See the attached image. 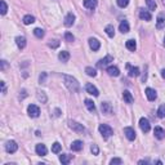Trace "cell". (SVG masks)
I'll return each mask as SVG.
<instances>
[{"instance_id":"1","label":"cell","mask_w":165,"mask_h":165,"mask_svg":"<svg viewBox=\"0 0 165 165\" xmlns=\"http://www.w3.org/2000/svg\"><path fill=\"white\" fill-rule=\"evenodd\" d=\"M63 81L66 88L69 89L71 93H79L80 92V84L74 76H70V75H63Z\"/></svg>"},{"instance_id":"2","label":"cell","mask_w":165,"mask_h":165,"mask_svg":"<svg viewBox=\"0 0 165 165\" xmlns=\"http://www.w3.org/2000/svg\"><path fill=\"white\" fill-rule=\"evenodd\" d=\"M98 130L101 133V136L105 139H108L114 134V129L110 125H107V124H101L99 128H98Z\"/></svg>"},{"instance_id":"3","label":"cell","mask_w":165,"mask_h":165,"mask_svg":"<svg viewBox=\"0 0 165 165\" xmlns=\"http://www.w3.org/2000/svg\"><path fill=\"white\" fill-rule=\"evenodd\" d=\"M69 126H70L74 132H76V133H85V132H87V129L84 128L83 124L77 123V121H74V120H70V121H69Z\"/></svg>"},{"instance_id":"4","label":"cell","mask_w":165,"mask_h":165,"mask_svg":"<svg viewBox=\"0 0 165 165\" xmlns=\"http://www.w3.org/2000/svg\"><path fill=\"white\" fill-rule=\"evenodd\" d=\"M139 128H141V130H142L143 133H148L150 129H151V124H150L148 119L141 118V120H139Z\"/></svg>"},{"instance_id":"5","label":"cell","mask_w":165,"mask_h":165,"mask_svg":"<svg viewBox=\"0 0 165 165\" xmlns=\"http://www.w3.org/2000/svg\"><path fill=\"white\" fill-rule=\"evenodd\" d=\"M27 114L30 118H39L40 115V108L36 106V105H30L27 107Z\"/></svg>"},{"instance_id":"6","label":"cell","mask_w":165,"mask_h":165,"mask_svg":"<svg viewBox=\"0 0 165 165\" xmlns=\"http://www.w3.org/2000/svg\"><path fill=\"white\" fill-rule=\"evenodd\" d=\"M111 62H114V57L112 56H106L105 58L99 59L98 62H97V67H99V69H105L106 66H108Z\"/></svg>"},{"instance_id":"7","label":"cell","mask_w":165,"mask_h":165,"mask_svg":"<svg viewBox=\"0 0 165 165\" xmlns=\"http://www.w3.org/2000/svg\"><path fill=\"white\" fill-rule=\"evenodd\" d=\"M18 150V144L16 141H8L7 143H5V151L8 152V154H13Z\"/></svg>"},{"instance_id":"8","label":"cell","mask_w":165,"mask_h":165,"mask_svg":"<svg viewBox=\"0 0 165 165\" xmlns=\"http://www.w3.org/2000/svg\"><path fill=\"white\" fill-rule=\"evenodd\" d=\"M124 134H125V137L129 139V141H134V139H136V130H134L133 128H130V126L124 128Z\"/></svg>"},{"instance_id":"9","label":"cell","mask_w":165,"mask_h":165,"mask_svg":"<svg viewBox=\"0 0 165 165\" xmlns=\"http://www.w3.org/2000/svg\"><path fill=\"white\" fill-rule=\"evenodd\" d=\"M138 16H139L141 20H143V21H151L152 20V16H151L150 12L148 10H144L142 8L138 10Z\"/></svg>"},{"instance_id":"10","label":"cell","mask_w":165,"mask_h":165,"mask_svg":"<svg viewBox=\"0 0 165 165\" xmlns=\"http://www.w3.org/2000/svg\"><path fill=\"white\" fill-rule=\"evenodd\" d=\"M85 90L88 92L89 94H92V96H94V97H98L99 96V92H98V89H97L93 84H90V83H88L87 85H85Z\"/></svg>"},{"instance_id":"11","label":"cell","mask_w":165,"mask_h":165,"mask_svg":"<svg viewBox=\"0 0 165 165\" xmlns=\"http://www.w3.org/2000/svg\"><path fill=\"white\" fill-rule=\"evenodd\" d=\"M83 147H84V143L81 142V141H79V139L74 141V142L71 143V146H70V148H71L72 151H75V152L81 151V150H83Z\"/></svg>"},{"instance_id":"12","label":"cell","mask_w":165,"mask_h":165,"mask_svg":"<svg viewBox=\"0 0 165 165\" xmlns=\"http://www.w3.org/2000/svg\"><path fill=\"white\" fill-rule=\"evenodd\" d=\"M63 23H65L66 27H71L75 23V14L74 13H69L65 17V22Z\"/></svg>"},{"instance_id":"13","label":"cell","mask_w":165,"mask_h":165,"mask_svg":"<svg viewBox=\"0 0 165 165\" xmlns=\"http://www.w3.org/2000/svg\"><path fill=\"white\" fill-rule=\"evenodd\" d=\"M101 110L105 115H111L112 114V106H111V103H108V102H102Z\"/></svg>"},{"instance_id":"14","label":"cell","mask_w":165,"mask_h":165,"mask_svg":"<svg viewBox=\"0 0 165 165\" xmlns=\"http://www.w3.org/2000/svg\"><path fill=\"white\" fill-rule=\"evenodd\" d=\"M89 47H90V49L92 51H98L99 49V48H101V43L98 41V40H97V39H94V38H89Z\"/></svg>"},{"instance_id":"15","label":"cell","mask_w":165,"mask_h":165,"mask_svg":"<svg viewBox=\"0 0 165 165\" xmlns=\"http://www.w3.org/2000/svg\"><path fill=\"white\" fill-rule=\"evenodd\" d=\"M156 27L159 30H161L165 27V14L164 13H160L156 18Z\"/></svg>"},{"instance_id":"16","label":"cell","mask_w":165,"mask_h":165,"mask_svg":"<svg viewBox=\"0 0 165 165\" xmlns=\"http://www.w3.org/2000/svg\"><path fill=\"white\" fill-rule=\"evenodd\" d=\"M146 96H147V99L148 101H155L157 98V93H156V90L155 89H152V88H147L146 89Z\"/></svg>"},{"instance_id":"17","label":"cell","mask_w":165,"mask_h":165,"mask_svg":"<svg viewBox=\"0 0 165 165\" xmlns=\"http://www.w3.org/2000/svg\"><path fill=\"white\" fill-rule=\"evenodd\" d=\"M107 74L110 75V76H114V77H116V76H119L120 75V70H119V67H116V66H110V67H107Z\"/></svg>"},{"instance_id":"18","label":"cell","mask_w":165,"mask_h":165,"mask_svg":"<svg viewBox=\"0 0 165 165\" xmlns=\"http://www.w3.org/2000/svg\"><path fill=\"white\" fill-rule=\"evenodd\" d=\"M35 151H36V154H38L39 156H45L47 155V147H45V144H43V143L36 144Z\"/></svg>"},{"instance_id":"19","label":"cell","mask_w":165,"mask_h":165,"mask_svg":"<svg viewBox=\"0 0 165 165\" xmlns=\"http://www.w3.org/2000/svg\"><path fill=\"white\" fill-rule=\"evenodd\" d=\"M16 44H17V47L20 48V49H25V47H26V38L25 36H17L16 38Z\"/></svg>"},{"instance_id":"20","label":"cell","mask_w":165,"mask_h":165,"mask_svg":"<svg viewBox=\"0 0 165 165\" xmlns=\"http://www.w3.org/2000/svg\"><path fill=\"white\" fill-rule=\"evenodd\" d=\"M126 69L129 70V74H128V75H129L130 77H137L139 75V69H138V67H132L129 63H128Z\"/></svg>"},{"instance_id":"21","label":"cell","mask_w":165,"mask_h":165,"mask_svg":"<svg viewBox=\"0 0 165 165\" xmlns=\"http://www.w3.org/2000/svg\"><path fill=\"white\" fill-rule=\"evenodd\" d=\"M154 134H155V137L157 139H164L165 138V130L163 129V128L160 126H156L155 129H154Z\"/></svg>"},{"instance_id":"22","label":"cell","mask_w":165,"mask_h":165,"mask_svg":"<svg viewBox=\"0 0 165 165\" xmlns=\"http://www.w3.org/2000/svg\"><path fill=\"white\" fill-rule=\"evenodd\" d=\"M123 98L125 101V103H128V105H132V103L134 102V98H133V96L129 90H124V93H123Z\"/></svg>"},{"instance_id":"23","label":"cell","mask_w":165,"mask_h":165,"mask_svg":"<svg viewBox=\"0 0 165 165\" xmlns=\"http://www.w3.org/2000/svg\"><path fill=\"white\" fill-rule=\"evenodd\" d=\"M84 102H85V107L88 108V111H89V112H93V114H96L97 108H96L94 102H93V101H90V99H85Z\"/></svg>"},{"instance_id":"24","label":"cell","mask_w":165,"mask_h":165,"mask_svg":"<svg viewBox=\"0 0 165 165\" xmlns=\"http://www.w3.org/2000/svg\"><path fill=\"white\" fill-rule=\"evenodd\" d=\"M58 59L61 61V62H67V61L70 59V53L67 52V51L59 52V54H58Z\"/></svg>"},{"instance_id":"25","label":"cell","mask_w":165,"mask_h":165,"mask_svg":"<svg viewBox=\"0 0 165 165\" xmlns=\"http://www.w3.org/2000/svg\"><path fill=\"white\" fill-rule=\"evenodd\" d=\"M119 30L123 34L129 32V23H128V21H121L120 22V26H119Z\"/></svg>"},{"instance_id":"26","label":"cell","mask_w":165,"mask_h":165,"mask_svg":"<svg viewBox=\"0 0 165 165\" xmlns=\"http://www.w3.org/2000/svg\"><path fill=\"white\" fill-rule=\"evenodd\" d=\"M84 7L87 9H94L97 7V0H84Z\"/></svg>"},{"instance_id":"27","label":"cell","mask_w":165,"mask_h":165,"mask_svg":"<svg viewBox=\"0 0 165 165\" xmlns=\"http://www.w3.org/2000/svg\"><path fill=\"white\" fill-rule=\"evenodd\" d=\"M71 159H72V156H71V155H66V154H63V155H59V161L62 163V164H65V165L70 164Z\"/></svg>"},{"instance_id":"28","label":"cell","mask_w":165,"mask_h":165,"mask_svg":"<svg viewBox=\"0 0 165 165\" xmlns=\"http://www.w3.org/2000/svg\"><path fill=\"white\" fill-rule=\"evenodd\" d=\"M22 22L25 23V25H31V23H34V22H35V17H34V16H31V14H27V16L23 17Z\"/></svg>"},{"instance_id":"29","label":"cell","mask_w":165,"mask_h":165,"mask_svg":"<svg viewBox=\"0 0 165 165\" xmlns=\"http://www.w3.org/2000/svg\"><path fill=\"white\" fill-rule=\"evenodd\" d=\"M126 48L129 49L130 52H134L137 49V44H136V41H134L133 39H130V40H128L126 41Z\"/></svg>"},{"instance_id":"30","label":"cell","mask_w":165,"mask_h":165,"mask_svg":"<svg viewBox=\"0 0 165 165\" xmlns=\"http://www.w3.org/2000/svg\"><path fill=\"white\" fill-rule=\"evenodd\" d=\"M105 31H106V34L110 36V38H114L115 36V28H114L112 25H107L106 28H105Z\"/></svg>"},{"instance_id":"31","label":"cell","mask_w":165,"mask_h":165,"mask_svg":"<svg viewBox=\"0 0 165 165\" xmlns=\"http://www.w3.org/2000/svg\"><path fill=\"white\" fill-rule=\"evenodd\" d=\"M34 35L38 39H43V38H44V35H45V32H44V30H43V28H35L34 30Z\"/></svg>"},{"instance_id":"32","label":"cell","mask_w":165,"mask_h":165,"mask_svg":"<svg viewBox=\"0 0 165 165\" xmlns=\"http://www.w3.org/2000/svg\"><path fill=\"white\" fill-rule=\"evenodd\" d=\"M61 150H62V146L58 142H54L52 144V152H54V154H58V152H61Z\"/></svg>"},{"instance_id":"33","label":"cell","mask_w":165,"mask_h":165,"mask_svg":"<svg viewBox=\"0 0 165 165\" xmlns=\"http://www.w3.org/2000/svg\"><path fill=\"white\" fill-rule=\"evenodd\" d=\"M146 4H147V7H148L150 10H155L156 7H157V4H156L155 0H146Z\"/></svg>"},{"instance_id":"34","label":"cell","mask_w":165,"mask_h":165,"mask_svg":"<svg viewBox=\"0 0 165 165\" xmlns=\"http://www.w3.org/2000/svg\"><path fill=\"white\" fill-rule=\"evenodd\" d=\"M85 72H87L88 76H93V77H94V76L97 75V70L93 69V67H89V66L87 67V69H85Z\"/></svg>"},{"instance_id":"35","label":"cell","mask_w":165,"mask_h":165,"mask_svg":"<svg viewBox=\"0 0 165 165\" xmlns=\"http://www.w3.org/2000/svg\"><path fill=\"white\" fill-rule=\"evenodd\" d=\"M36 97H38V99H39L41 103H47V96H45L44 92H38Z\"/></svg>"},{"instance_id":"36","label":"cell","mask_w":165,"mask_h":165,"mask_svg":"<svg viewBox=\"0 0 165 165\" xmlns=\"http://www.w3.org/2000/svg\"><path fill=\"white\" fill-rule=\"evenodd\" d=\"M157 116L160 119H164L165 118V105H161L160 107L157 108Z\"/></svg>"},{"instance_id":"37","label":"cell","mask_w":165,"mask_h":165,"mask_svg":"<svg viewBox=\"0 0 165 165\" xmlns=\"http://www.w3.org/2000/svg\"><path fill=\"white\" fill-rule=\"evenodd\" d=\"M0 5H2V9H0V13H2L3 16L7 13V10H8V7H7V3L4 2V0H2V2H0Z\"/></svg>"},{"instance_id":"38","label":"cell","mask_w":165,"mask_h":165,"mask_svg":"<svg viewBox=\"0 0 165 165\" xmlns=\"http://www.w3.org/2000/svg\"><path fill=\"white\" fill-rule=\"evenodd\" d=\"M116 3H118L120 8H125V7H128V4H129V0H116Z\"/></svg>"},{"instance_id":"39","label":"cell","mask_w":165,"mask_h":165,"mask_svg":"<svg viewBox=\"0 0 165 165\" xmlns=\"http://www.w3.org/2000/svg\"><path fill=\"white\" fill-rule=\"evenodd\" d=\"M65 39H66V41H69V43H71V41H74V40H75L74 35H72L71 32H69V31L65 34Z\"/></svg>"},{"instance_id":"40","label":"cell","mask_w":165,"mask_h":165,"mask_svg":"<svg viewBox=\"0 0 165 165\" xmlns=\"http://www.w3.org/2000/svg\"><path fill=\"white\" fill-rule=\"evenodd\" d=\"M90 151H92V154H93V155H98V152H99L98 146H97V144H92L90 146Z\"/></svg>"},{"instance_id":"41","label":"cell","mask_w":165,"mask_h":165,"mask_svg":"<svg viewBox=\"0 0 165 165\" xmlns=\"http://www.w3.org/2000/svg\"><path fill=\"white\" fill-rule=\"evenodd\" d=\"M48 45H49L51 48H58L59 47V41L58 40H51L49 43H48Z\"/></svg>"},{"instance_id":"42","label":"cell","mask_w":165,"mask_h":165,"mask_svg":"<svg viewBox=\"0 0 165 165\" xmlns=\"http://www.w3.org/2000/svg\"><path fill=\"white\" fill-rule=\"evenodd\" d=\"M110 164H111V165H114V164H123V160H121V159L115 157V159H111V160H110Z\"/></svg>"},{"instance_id":"43","label":"cell","mask_w":165,"mask_h":165,"mask_svg":"<svg viewBox=\"0 0 165 165\" xmlns=\"http://www.w3.org/2000/svg\"><path fill=\"white\" fill-rule=\"evenodd\" d=\"M45 77H47V72H41V75H40V77H39L40 84H44V83H45Z\"/></svg>"},{"instance_id":"44","label":"cell","mask_w":165,"mask_h":165,"mask_svg":"<svg viewBox=\"0 0 165 165\" xmlns=\"http://www.w3.org/2000/svg\"><path fill=\"white\" fill-rule=\"evenodd\" d=\"M0 85H2V92H3V94H5V93H7V88H5V83H4V81H2V83H0Z\"/></svg>"},{"instance_id":"45","label":"cell","mask_w":165,"mask_h":165,"mask_svg":"<svg viewBox=\"0 0 165 165\" xmlns=\"http://www.w3.org/2000/svg\"><path fill=\"white\" fill-rule=\"evenodd\" d=\"M5 67H7V61H2V70H4L5 69Z\"/></svg>"},{"instance_id":"46","label":"cell","mask_w":165,"mask_h":165,"mask_svg":"<svg viewBox=\"0 0 165 165\" xmlns=\"http://www.w3.org/2000/svg\"><path fill=\"white\" fill-rule=\"evenodd\" d=\"M147 163H148L147 160H139L138 161V164H147Z\"/></svg>"},{"instance_id":"47","label":"cell","mask_w":165,"mask_h":165,"mask_svg":"<svg viewBox=\"0 0 165 165\" xmlns=\"http://www.w3.org/2000/svg\"><path fill=\"white\" fill-rule=\"evenodd\" d=\"M161 76H163V77H164V79H165V69H164V70H163V71H161Z\"/></svg>"},{"instance_id":"48","label":"cell","mask_w":165,"mask_h":165,"mask_svg":"<svg viewBox=\"0 0 165 165\" xmlns=\"http://www.w3.org/2000/svg\"><path fill=\"white\" fill-rule=\"evenodd\" d=\"M163 3H164V5H165V0H163Z\"/></svg>"},{"instance_id":"49","label":"cell","mask_w":165,"mask_h":165,"mask_svg":"<svg viewBox=\"0 0 165 165\" xmlns=\"http://www.w3.org/2000/svg\"><path fill=\"white\" fill-rule=\"evenodd\" d=\"M164 45H165V38H164Z\"/></svg>"}]
</instances>
